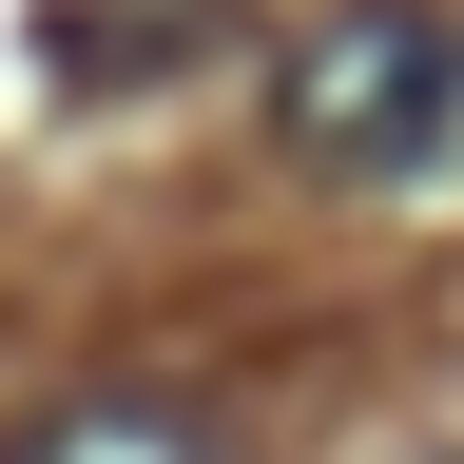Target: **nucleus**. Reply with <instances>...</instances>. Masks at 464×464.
Wrapping results in <instances>:
<instances>
[{"label":"nucleus","instance_id":"nucleus-1","mask_svg":"<svg viewBox=\"0 0 464 464\" xmlns=\"http://www.w3.org/2000/svg\"><path fill=\"white\" fill-rule=\"evenodd\" d=\"M271 136L329 194H464V20L445 0H329L271 39Z\"/></svg>","mask_w":464,"mask_h":464},{"label":"nucleus","instance_id":"nucleus-3","mask_svg":"<svg viewBox=\"0 0 464 464\" xmlns=\"http://www.w3.org/2000/svg\"><path fill=\"white\" fill-rule=\"evenodd\" d=\"M39 58L58 78H155V58H194V20H58Z\"/></svg>","mask_w":464,"mask_h":464},{"label":"nucleus","instance_id":"nucleus-2","mask_svg":"<svg viewBox=\"0 0 464 464\" xmlns=\"http://www.w3.org/2000/svg\"><path fill=\"white\" fill-rule=\"evenodd\" d=\"M0 464H232L194 406H136V387H78V406H39V426H0Z\"/></svg>","mask_w":464,"mask_h":464},{"label":"nucleus","instance_id":"nucleus-4","mask_svg":"<svg viewBox=\"0 0 464 464\" xmlns=\"http://www.w3.org/2000/svg\"><path fill=\"white\" fill-rule=\"evenodd\" d=\"M387 464H464V445H387Z\"/></svg>","mask_w":464,"mask_h":464}]
</instances>
